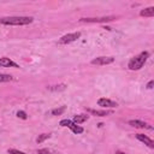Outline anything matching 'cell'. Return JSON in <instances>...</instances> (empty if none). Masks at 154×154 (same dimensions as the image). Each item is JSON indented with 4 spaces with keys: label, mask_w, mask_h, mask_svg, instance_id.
I'll list each match as a JSON object with an SVG mask.
<instances>
[{
    "label": "cell",
    "mask_w": 154,
    "mask_h": 154,
    "mask_svg": "<svg viewBox=\"0 0 154 154\" xmlns=\"http://www.w3.org/2000/svg\"><path fill=\"white\" fill-rule=\"evenodd\" d=\"M32 17L26 16H13V17H1L0 24L2 25H26L32 23Z\"/></svg>",
    "instance_id": "6da1fadb"
},
{
    "label": "cell",
    "mask_w": 154,
    "mask_h": 154,
    "mask_svg": "<svg viewBox=\"0 0 154 154\" xmlns=\"http://www.w3.org/2000/svg\"><path fill=\"white\" fill-rule=\"evenodd\" d=\"M148 58H149V52H147V51H146V52H141L138 55H136V57H134V58L130 59V61H129V64H128L129 70H131V71H137V70L142 69Z\"/></svg>",
    "instance_id": "7a4b0ae2"
},
{
    "label": "cell",
    "mask_w": 154,
    "mask_h": 154,
    "mask_svg": "<svg viewBox=\"0 0 154 154\" xmlns=\"http://www.w3.org/2000/svg\"><path fill=\"white\" fill-rule=\"evenodd\" d=\"M81 37V32L79 31H76V32H71V34H66L64 36H61L59 40H58V45H69L73 41H76L77 38Z\"/></svg>",
    "instance_id": "3957f363"
},
{
    "label": "cell",
    "mask_w": 154,
    "mask_h": 154,
    "mask_svg": "<svg viewBox=\"0 0 154 154\" xmlns=\"http://www.w3.org/2000/svg\"><path fill=\"white\" fill-rule=\"evenodd\" d=\"M59 124H60V126H67L73 134H82L83 132V128L79 126L78 124H75L70 119H63V120H60Z\"/></svg>",
    "instance_id": "277c9868"
},
{
    "label": "cell",
    "mask_w": 154,
    "mask_h": 154,
    "mask_svg": "<svg viewBox=\"0 0 154 154\" xmlns=\"http://www.w3.org/2000/svg\"><path fill=\"white\" fill-rule=\"evenodd\" d=\"M116 17L114 16H106V17H95V18H81L79 22L83 23H107L111 20H114Z\"/></svg>",
    "instance_id": "5b68a950"
},
{
    "label": "cell",
    "mask_w": 154,
    "mask_h": 154,
    "mask_svg": "<svg viewBox=\"0 0 154 154\" xmlns=\"http://www.w3.org/2000/svg\"><path fill=\"white\" fill-rule=\"evenodd\" d=\"M113 61H114L113 57H97L91 60V64L93 65H108Z\"/></svg>",
    "instance_id": "8992f818"
},
{
    "label": "cell",
    "mask_w": 154,
    "mask_h": 154,
    "mask_svg": "<svg viewBox=\"0 0 154 154\" xmlns=\"http://www.w3.org/2000/svg\"><path fill=\"white\" fill-rule=\"evenodd\" d=\"M97 105L100 106V107H106V108H108V107H117L118 106V103L116 102V101H112V100H109V99H106V97H101V99H99L97 100Z\"/></svg>",
    "instance_id": "52a82bcc"
},
{
    "label": "cell",
    "mask_w": 154,
    "mask_h": 154,
    "mask_svg": "<svg viewBox=\"0 0 154 154\" xmlns=\"http://www.w3.org/2000/svg\"><path fill=\"white\" fill-rule=\"evenodd\" d=\"M136 138H137L138 141H141L142 143L147 144L149 148H154V142H153V140L149 138L147 135H143V134H136Z\"/></svg>",
    "instance_id": "ba28073f"
},
{
    "label": "cell",
    "mask_w": 154,
    "mask_h": 154,
    "mask_svg": "<svg viewBox=\"0 0 154 154\" xmlns=\"http://www.w3.org/2000/svg\"><path fill=\"white\" fill-rule=\"evenodd\" d=\"M0 67H19V65L12 61L10 58H0Z\"/></svg>",
    "instance_id": "9c48e42d"
},
{
    "label": "cell",
    "mask_w": 154,
    "mask_h": 154,
    "mask_svg": "<svg viewBox=\"0 0 154 154\" xmlns=\"http://www.w3.org/2000/svg\"><path fill=\"white\" fill-rule=\"evenodd\" d=\"M87 112L96 117H106L112 113L111 111H107V109H93V108H87Z\"/></svg>",
    "instance_id": "30bf717a"
},
{
    "label": "cell",
    "mask_w": 154,
    "mask_h": 154,
    "mask_svg": "<svg viewBox=\"0 0 154 154\" xmlns=\"http://www.w3.org/2000/svg\"><path fill=\"white\" fill-rule=\"evenodd\" d=\"M129 125H131V126H134V128H138V129H153L152 126H148V124L147 123H144V122H142V120H137V119H132V120H129Z\"/></svg>",
    "instance_id": "8fae6325"
},
{
    "label": "cell",
    "mask_w": 154,
    "mask_h": 154,
    "mask_svg": "<svg viewBox=\"0 0 154 154\" xmlns=\"http://www.w3.org/2000/svg\"><path fill=\"white\" fill-rule=\"evenodd\" d=\"M88 118H89L88 114H77V116L73 117L72 122H73L75 124H82V123H84L85 120H88Z\"/></svg>",
    "instance_id": "7c38bea8"
},
{
    "label": "cell",
    "mask_w": 154,
    "mask_h": 154,
    "mask_svg": "<svg viewBox=\"0 0 154 154\" xmlns=\"http://www.w3.org/2000/svg\"><path fill=\"white\" fill-rule=\"evenodd\" d=\"M140 16H142V17H153L154 16V7L150 6V7H147L144 10H141Z\"/></svg>",
    "instance_id": "4fadbf2b"
},
{
    "label": "cell",
    "mask_w": 154,
    "mask_h": 154,
    "mask_svg": "<svg viewBox=\"0 0 154 154\" xmlns=\"http://www.w3.org/2000/svg\"><path fill=\"white\" fill-rule=\"evenodd\" d=\"M65 109H66V107H65V106H61V107H59V108L52 109V111H51V114H52V116H60V114H63V113L65 112Z\"/></svg>",
    "instance_id": "5bb4252c"
},
{
    "label": "cell",
    "mask_w": 154,
    "mask_h": 154,
    "mask_svg": "<svg viewBox=\"0 0 154 154\" xmlns=\"http://www.w3.org/2000/svg\"><path fill=\"white\" fill-rule=\"evenodd\" d=\"M51 137V134H41V135H38V137L36 138V142L37 143H42L45 140H47V138H49Z\"/></svg>",
    "instance_id": "9a60e30c"
},
{
    "label": "cell",
    "mask_w": 154,
    "mask_h": 154,
    "mask_svg": "<svg viewBox=\"0 0 154 154\" xmlns=\"http://www.w3.org/2000/svg\"><path fill=\"white\" fill-rule=\"evenodd\" d=\"M13 77L11 75H6V73H0V82H10L12 81Z\"/></svg>",
    "instance_id": "2e32d148"
},
{
    "label": "cell",
    "mask_w": 154,
    "mask_h": 154,
    "mask_svg": "<svg viewBox=\"0 0 154 154\" xmlns=\"http://www.w3.org/2000/svg\"><path fill=\"white\" fill-rule=\"evenodd\" d=\"M17 117L20 118V119H26L28 118V116H26V113L24 111H18L17 112Z\"/></svg>",
    "instance_id": "e0dca14e"
},
{
    "label": "cell",
    "mask_w": 154,
    "mask_h": 154,
    "mask_svg": "<svg viewBox=\"0 0 154 154\" xmlns=\"http://www.w3.org/2000/svg\"><path fill=\"white\" fill-rule=\"evenodd\" d=\"M37 154H53V153L49 149H47V148H42V149L37 150Z\"/></svg>",
    "instance_id": "ac0fdd59"
},
{
    "label": "cell",
    "mask_w": 154,
    "mask_h": 154,
    "mask_svg": "<svg viewBox=\"0 0 154 154\" xmlns=\"http://www.w3.org/2000/svg\"><path fill=\"white\" fill-rule=\"evenodd\" d=\"M7 152H8V154H25V153L18 150V149H8Z\"/></svg>",
    "instance_id": "d6986e66"
},
{
    "label": "cell",
    "mask_w": 154,
    "mask_h": 154,
    "mask_svg": "<svg viewBox=\"0 0 154 154\" xmlns=\"http://www.w3.org/2000/svg\"><path fill=\"white\" fill-rule=\"evenodd\" d=\"M153 85H154V81H149L148 84H147V88H148V89H152Z\"/></svg>",
    "instance_id": "ffe728a7"
},
{
    "label": "cell",
    "mask_w": 154,
    "mask_h": 154,
    "mask_svg": "<svg viewBox=\"0 0 154 154\" xmlns=\"http://www.w3.org/2000/svg\"><path fill=\"white\" fill-rule=\"evenodd\" d=\"M116 154H125V153H123V152H120V150H117Z\"/></svg>",
    "instance_id": "44dd1931"
}]
</instances>
